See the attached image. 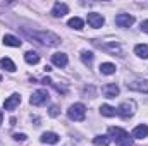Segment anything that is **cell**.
<instances>
[{"instance_id": "603a6c76", "label": "cell", "mask_w": 148, "mask_h": 146, "mask_svg": "<svg viewBox=\"0 0 148 146\" xmlns=\"http://www.w3.org/2000/svg\"><path fill=\"white\" fill-rule=\"evenodd\" d=\"M102 48H103V50H109V52H112V53H121V46H119L117 43H110V45H103Z\"/></svg>"}, {"instance_id": "6da1fadb", "label": "cell", "mask_w": 148, "mask_h": 146, "mask_svg": "<svg viewBox=\"0 0 148 146\" xmlns=\"http://www.w3.org/2000/svg\"><path fill=\"white\" fill-rule=\"evenodd\" d=\"M109 136L115 141V146H133V138L121 127H109Z\"/></svg>"}, {"instance_id": "484cf974", "label": "cell", "mask_w": 148, "mask_h": 146, "mask_svg": "<svg viewBox=\"0 0 148 146\" xmlns=\"http://www.w3.org/2000/svg\"><path fill=\"white\" fill-rule=\"evenodd\" d=\"M26 138H28V136L23 134V132H21V134H14V139H16V141H26Z\"/></svg>"}, {"instance_id": "5b68a950", "label": "cell", "mask_w": 148, "mask_h": 146, "mask_svg": "<svg viewBox=\"0 0 148 146\" xmlns=\"http://www.w3.org/2000/svg\"><path fill=\"white\" fill-rule=\"evenodd\" d=\"M133 113H134V102H124L117 108V115H121L122 119H129Z\"/></svg>"}, {"instance_id": "3957f363", "label": "cell", "mask_w": 148, "mask_h": 146, "mask_svg": "<svg viewBox=\"0 0 148 146\" xmlns=\"http://www.w3.org/2000/svg\"><path fill=\"white\" fill-rule=\"evenodd\" d=\"M67 117L74 120V122H81V120H84V117H86V108H84V105L83 103H74L69 107L67 110Z\"/></svg>"}, {"instance_id": "ac0fdd59", "label": "cell", "mask_w": 148, "mask_h": 146, "mask_svg": "<svg viewBox=\"0 0 148 146\" xmlns=\"http://www.w3.org/2000/svg\"><path fill=\"white\" fill-rule=\"evenodd\" d=\"M134 53L138 57H141V59H148V45H143V43L136 45L134 46Z\"/></svg>"}, {"instance_id": "ba28073f", "label": "cell", "mask_w": 148, "mask_h": 146, "mask_svg": "<svg viewBox=\"0 0 148 146\" xmlns=\"http://www.w3.org/2000/svg\"><path fill=\"white\" fill-rule=\"evenodd\" d=\"M127 88L133 89V91H140V93H147L148 95V81L145 79H136V81H131L127 83Z\"/></svg>"}, {"instance_id": "8992f818", "label": "cell", "mask_w": 148, "mask_h": 146, "mask_svg": "<svg viewBox=\"0 0 148 146\" xmlns=\"http://www.w3.org/2000/svg\"><path fill=\"white\" fill-rule=\"evenodd\" d=\"M86 19H88V24H90L91 28H95V29L102 28L103 23H105L103 16H102V14H97V12H90V14L86 16Z\"/></svg>"}, {"instance_id": "277c9868", "label": "cell", "mask_w": 148, "mask_h": 146, "mask_svg": "<svg viewBox=\"0 0 148 146\" xmlns=\"http://www.w3.org/2000/svg\"><path fill=\"white\" fill-rule=\"evenodd\" d=\"M48 91L47 89H38L35 91L33 95H31V98H29V102H31V105H35V107H40V105H45L47 102H48Z\"/></svg>"}, {"instance_id": "9c48e42d", "label": "cell", "mask_w": 148, "mask_h": 146, "mask_svg": "<svg viewBox=\"0 0 148 146\" xmlns=\"http://www.w3.org/2000/svg\"><path fill=\"white\" fill-rule=\"evenodd\" d=\"M102 93H103L105 98H115L119 95V86L117 84H105L102 88Z\"/></svg>"}, {"instance_id": "7a4b0ae2", "label": "cell", "mask_w": 148, "mask_h": 146, "mask_svg": "<svg viewBox=\"0 0 148 146\" xmlns=\"http://www.w3.org/2000/svg\"><path fill=\"white\" fill-rule=\"evenodd\" d=\"M33 38L38 40L40 43L47 45V46H55L60 43V38L53 33H48V31H38V33H33Z\"/></svg>"}, {"instance_id": "44dd1931", "label": "cell", "mask_w": 148, "mask_h": 146, "mask_svg": "<svg viewBox=\"0 0 148 146\" xmlns=\"http://www.w3.org/2000/svg\"><path fill=\"white\" fill-rule=\"evenodd\" d=\"M100 112H102V115H105V117H114L115 113H117V110L110 107V105H102L100 107Z\"/></svg>"}, {"instance_id": "9a60e30c", "label": "cell", "mask_w": 148, "mask_h": 146, "mask_svg": "<svg viewBox=\"0 0 148 146\" xmlns=\"http://www.w3.org/2000/svg\"><path fill=\"white\" fill-rule=\"evenodd\" d=\"M0 67H2V69H5L7 72H14V71H16V64H14L9 57L0 59Z\"/></svg>"}, {"instance_id": "e0dca14e", "label": "cell", "mask_w": 148, "mask_h": 146, "mask_svg": "<svg viewBox=\"0 0 148 146\" xmlns=\"http://www.w3.org/2000/svg\"><path fill=\"white\" fill-rule=\"evenodd\" d=\"M3 43H5L7 46H16V48L21 46V40L16 38V36H12V35H5V36H3Z\"/></svg>"}, {"instance_id": "7402d4cb", "label": "cell", "mask_w": 148, "mask_h": 146, "mask_svg": "<svg viewBox=\"0 0 148 146\" xmlns=\"http://www.w3.org/2000/svg\"><path fill=\"white\" fill-rule=\"evenodd\" d=\"M93 143H95V146H109L110 138H109V136H97V138L93 139Z\"/></svg>"}, {"instance_id": "4fadbf2b", "label": "cell", "mask_w": 148, "mask_h": 146, "mask_svg": "<svg viewBox=\"0 0 148 146\" xmlns=\"http://www.w3.org/2000/svg\"><path fill=\"white\" fill-rule=\"evenodd\" d=\"M69 12V7L66 5V3H62V2H57L55 5H53V9H52V14L55 16V17H62V16H66Z\"/></svg>"}, {"instance_id": "d6986e66", "label": "cell", "mask_w": 148, "mask_h": 146, "mask_svg": "<svg viewBox=\"0 0 148 146\" xmlns=\"http://www.w3.org/2000/svg\"><path fill=\"white\" fill-rule=\"evenodd\" d=\"M100 72L105 74V76H110V74L115 72V65L110 62H103V64H100Z\"/></svg>"}, {"instance_id": "cb8c5ba5", "label": "cell", "mask_w": 148, "mask_h": 146, "mask_svg": "<svg viewBox=\"0 0 148 146\" xmlns=\"http://www.w3.org/2000/svg\"><path fill=\"white\" fill-rule=\"evenodd\" d=\"M81 60H83L86 65H90V64L93 62V53H91V52H83V53H81Z\"/></svg>"}, {"instance_id": "8fae6325", "label": "cell", "mask_w": 148, "mask_h": 146, "mask_svg": "<svg viewBox=\"0 0 148 146\" xmlns=\"http://www.w3.org/2000/svg\"><path fill=\"white\" fill-rule=\"evenodd\" d=\"M59 139H60V138H59V134H55V132H43L41 138H40V141L45 143V145H57Z\"/></svg>"}, {"instance_id": "30bf717a", "label": "cell", "mask_w": 148, "mask_h": 146, "mask_svg": "<svg viewBox=\"0 0 148 146\" xmlns=\"http://www.w3.org/2000/svg\"><path fill=\"white\" fill-rule=\"evenodd\" d=\"M19 103H21V96H19L17 93H14L12 96H9V98L3 102V107H5V110H14Z\"/></svg>"}, {"instance_id": "d4e9b609", "label": "cell", "mask_w": 148, "mask_h": 146, "mask_svg": "<svg viewBox=\"0 0 148 146\" xmlns=\"http://www.w3.org/2000/svg\"><path fill=\"white\" fill-rule=\"evenodd\" d=\"M48 113H50L52 117H57V115H59V108H57V105H52L50 110H48Z\"/></svg>"}, {"instance_id": "2e32d148", "label": "cell", "mask_w": 148, "mask_h": 146, "mask_svg": "<svg viewBox=\"0 0 148 146\" xmlns=\"http://www.w3.org/2000/svg\"><path fill=\"white\" fill-rule=\"evenodd\" d=\"M24 60H26L29 65H36L38 62H40V55H38L36 52H26V53H24Z\"/></svg>"}, {"instance_id": "7c38bea8", "label": "cell", "mask_w": 148, "mask_h": 146, "mask_svg": "<svg viewBox=\"0 0 148 146\" xmlns=\"http://www.w3.org/2000/svg\"><path fill=\"white\" fill-rule=\"evenodd\" d=\"M133 138H136V139H143V138H147L148 136V126L147 124H140V126H136L134 129H133V134H131Z\"/></svg>"}, {"instance_id": "52a82bcc", "label": "cell", "mask_w": 148, "mask_h": 146, "mask_svg": "<svg viewBox=\"0 0 148 146\" xmlns=\"http://www.w3.org/2000/svg\"><path fill=\"white\" fill-rule=\"evenodd\" d=\"M133 23H134V17L131 14H117L115 16V24L119 28H129V26H133Z\"/></svg>"}, {"instance_id": "83f0119b", "label": "cell", "mask_w": 148, "mask_h": 146, "mask_svg": "<svg viewBox=\"0 0 148 146\" xmlns=\"http://www.w3.org/2000/svg\"><path fill=\"white\" fill-rule=\"evenodd\" d=\"M2 120H3V113H2V110H0V124H2Z\"/></svg>"}, {"instance_id": "5bb4252c", "label": "cell", "mask_w": 148, "mask_h": 146, "mask_svg": "<svg viewBox=\"0 0 148 146\" xmlns=\"http://www.w3.org/2000/svg\"><path fill=\"white\" fill-rule=\"evenodd\" d=\"M52 62H53V65H57V67H66L67 65V55L66 53H53L52 55Z\"/></svg>"}, {"instance_id": "4316f807", "label": "cell", "mask_w": 148, "mask_h": 146, "mask_svg": "<svg viewBox=\"0 0 148 146\" xmlns=\"http://www.w3.org/2000/svg\"><path fill=\"white\" fill-rule=\"evenodd\" d=\"M141 29H143L145 33H148V19H147V21H143V23H141Z\"/></svg>"}, {"instance_id": "ffe728a7", "label": "cell", "mask_w": 148, "mask_h": 146, "mask_svg": "<svg viewBox=\"0 0 148 146\" xmlns=\"http://www.w3.org/2000/svg\"><path fill=\"white\" fill-rule=\"evenodd\" d=\"M69 28H73V29H83V19H79V17H71L69 19Z\"/></svg>"}]
</instances>
